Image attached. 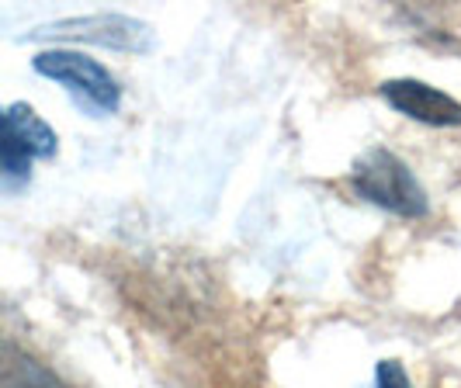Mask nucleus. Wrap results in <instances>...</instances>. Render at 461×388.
<instances>
[{
  "label": "nucleus",
  "instance_id": "3",
  "mask_svg": "<svg viewBox=\"0 0 461 388\" xmlns=\"http://www.w3.org/2000/svg\"><path fill=\"white\" fill-rule=\"evenodd\" d=\"M32 69L39 77H49L56 84H63L69 94H77L87 108L94 112L112 114L122 104V87L115 77L101 67L97 59L84 56V52H69V49H52V52H39L32 59Z\"/></svg>",
  "mask_w": 461,
  "mask_h": 388
},
{
  "label": "nucleus",
  "instance_id": "4",
  "mask_svg": "<svg viewBox=\"0 0 461 388\" xmlns=\"http://www.w3.org/2000/svg\"><path fill=\"white\" fill-rule=\"evenodd\" d=\"M39 35L46 39H77V42H94V46L129 49V52H146L153 46L149 24L125 18V14H91V18H69L42 28Z\"/></svg>",
  "mask_w": 461,
  "mask_h": 388
},
{
  "label": "nucleus",
  "instance_id": "2",
  "mask_svg": "<svg viewBox=\"0 0 461 388\" xmlns=\"http://www.w3.org/2000/svg\"><path fill=\"white\" fill-rule=\"evenodd\" d=\"M56 132L32 104H11L0 112V184H24L32 174V163L56 157Z\"/></svg>",
  "mask_w": 461,
  "mask_h": 388
},
{
  "label": "nucleus",
  "instance_id": "6",
  "mask_svg": "<svg viewBox=\"0 0 461 388\" xmlns=\"http://www.w3.org/2000/svg\"><path fill=\"white\" fill-rule=\"evenodd\" d=\"M0 388H69L18 347H0Z\"/></svg>",
  "mask_w": 461,
  "mask_h": 388
},
{
  "label": "nucleus",
  "instance_id": "5",
  "mask_svg": "<svg viewBox=\"0 0 461 388\" xmlns=\"http://www.w3.org/2000/svg\"><path fill=\"white\" fill-rule=\"evenodd\" d=\"M378 91H382V97L393 104L395 112L413 118V122L438 125V129L461 125V101H455L451 94L438 91V87H430V84H423V80H413V77L385 80Z\"/></svg>",
  "mask_w": 461,
  "mask_h": 388
},
{
  "label": "nucleus",
  "instance_id": "1",
  "mask_svg": "<svg viewBox=\"0 0 461 388\" xmlns=\"http://www.w3.org/2000/svg\"><path fill=\"white\" fill-rule=\"evenodd\" d=\"M350 187L368 205H378L402 219H420L430 212L427 191L420 187L413 170L389 149H368L350 170Z\"/></svg>",
  "mask_w": 461,
  "mask_h": 388
},
{
  "label": "nucleus",
  "instance_id": "7",
  "mask_svg": "<svg viewBox=\"0 0 461 388\" xmlns=\"http://www.w3.org/2000/svg\"><path fill=\"white\" fill-rule=\"evenodd\" d=\"M375 388H413V382H410L406 367L399 365V361H378V367H375Z\"/></svg>",
  "mask_w": 461,
  "mask_h": 388
}]
</instances>
